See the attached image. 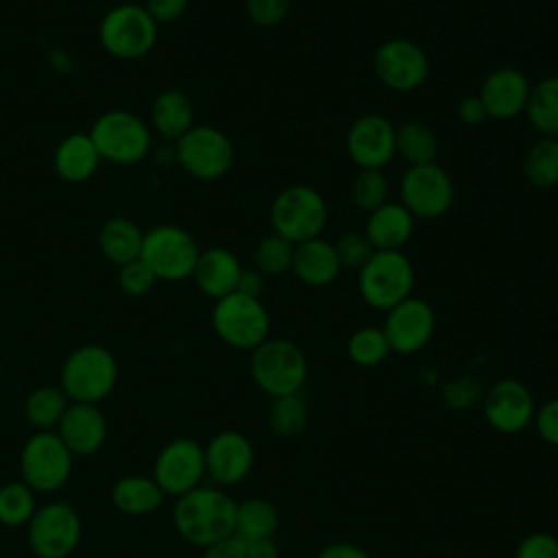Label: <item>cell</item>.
Segmentation results:
<instances>
[{
  "label": "cell",
  "mask_w": 558,
  "mask_h": 558,
  "mask_svg": "<svg viewBox=\"0 0 558 558\" xmlns=\"http://www.w3.org/2000/svg\"><path fill=\"white\" fill-rule=\"evenodd\" d=\"M238 504L220 488L196 486L177 497L172 521L177 532L196 547L222 541L235 530Z\"/></svg>",
  "instance_id": "obj_1"
},
{
  "label": "cell",
  "mask_w": 558,
  "mask_h": 558,
  "mask_svg": "<svg viewBox=\"0 0 558 558\" xmlns=\"http://www.w3.org/2000/svg\"><path fill=\"white\" fill-rule=\"evenodd\" d=\"M251 375L268 397L299 395L307 379V360L299 344L286 338H266L251 355Z\"/></svg>",
  "instance_id": "obj_2"
},
{
  "label": "cell",
  "mask_w": 558,
  "mask_h": 558,
  "mask_svg": "<svg viewBox=\"0 0 558 558\" xmlns=\"http://www.w3.org/2000/svg\"><path fill=\"white\" fill-rule=\"evenodd\" d=\"M118 381V362L102 344L74 349L61 366V390L72 403H98Z\"/></svg>",
  "instance_id": "obj_3"
},
{
  "label": "cell",
  "mask_w": 558,
  "mask_h": 558,
  "mask_svg": "<svg viewBox=\"0 0 558 558\" xmlns=\"http://www.w3.org/2000/svg\"><path fill=\"white\" fill-rule=\"evenodd\" d=\"M270 225L292 244L320 238L327 225V203L318 190L305 183L288 185L270 203Z\"/></svg>",
  "instance_id": "obj_4"
},
{
  "label": "cell",
  "mask_w": 558,
  "mask_h": 558,
  "mask_svg": "<svg viewBox=\"0 0 558 558\" xmlns=\"http://www.w3.org/2000/svg\"><path fill=\"white\" fill-rule=\"evenodd\" d=\"M157 22L144 4L124 2L111 7L98 26L100 46L122 61H133L148 54L157 44Z\"/></svg>",
  "instance_id": "obj_5"
},
{
  "label": "cell",
  "mask_w": 558,
  "mask_h": 558,
  "mask_svg": "<svg viewBox=\"0 0 558 558\" xmlns=\"http://www.w3.org/2000/svg\"><path fill=\"white\" fill-rule=\"evenodd\" d=\"M357 272L360 294L373 310L388 312L412 296L414 268L401 251H375Z\"/></svg>",
  "instance_id": "obj_6"
},
{
  "label": "cell",
  "mask_w": 558,
  "mask_h": 558,
  "mask_svg": "<svg viewBox=\"0 0 558 558\" xmlns=\"http://www.w3.org/2000/svg\"><path fill=\"white\" fill-rule=\"evenodd\" d=\"M211 325L225 344L240 351H253L268 338L270 316L257 296L233 292L216 301Z\"/></svg>",
  "instance_id": "obj_7"
},
{
  "label": "cell",
  "mask_w": 558,
  "mask_h": 558,
  "mask_svg": "<svg viewBox=\"0 0 558 558\" xmlns=\"http://www.w3.org/2000/svg\"><path fill=\"white\" fill-rule=\"evenodd\" d=\"M100 159L131 166L142 161L150 150V129L146 122L126 109H111L96 118L89 129Z\"/></svg>",
  "instance_id": "obj_8"
},
{
  "label": "cell",
  "mask_w": 558,
  "mask_h": 558,
  "mask_svg": "<svg viewBox=\"0 0 558 558\" xmlns=\"http://www.w3.org/2000/svg\"><path fill=\"white\" fill-rule=\"evenodd\" d=\"M201 248L190 231L177 225H157L144 231L142 262L157 281H183L194 275Z\"/></svg>",
  "instance_id": "obj_9"
},
{
  "label": "cell",
  "mask_w": 558,
  "mask_h": 558,
  "mask_svg": "<svg viewBox=\"0 0 558 558\" xmlns=\"http://www.w3.org/2000/svg\"><path fill=\"white\" fill-rule=\"evenodd\" d=\"M174 159L194 179L214 181L231 170L235 150L220 129L194 124L181 140H177Z\"/></svg>",
  "instance_id": "obj_10"
},
{
  "label": "cell",
  "mask_w": 558,
  "mask_h": 558,
  "mask_svg": "<svg viewBox=\"0 0 558 558\" xmlns=\"http://www.w3.org/2000/svg\"><path fill=\"white\" fill-rule=\"evenodd\" d=\"M74 456L54 432H37L31 436L20 456L22 482L35 493L59 490L72 473Z\"/></svg>",
  "instance_id": "obj_11"
},
{
  "label": "cell",
  "mask_w": 558,
  "mask_h": 558,
  "mask_svg": "<svg viewBox=\"0 0 558 558\" xmlns=\"http://www.w3.org/2000/svg\"><path fill=\"white\" fill-rule=\"evenodd\" d=\"M401 205L423 220H434L445 216L456 198V187L445 168L436 161L423 166H410L399 185Z\"/></svg>",
  "instance_id": "obj_12"
},
{
  "label": "cell",
  "mask_w": 558,
  "mask_h": 558,
  "mask_svg": "<svg viewBox=\"0 0 558 558\" xmlns=\"http://www.w3.org/2000/svg\"><path fill=\"white\" fill-rule=\"evenodd\" d=\"M26 527L28 545L37 558H68L81 541V519L68 501L37 508Z\"/></svg>",
  "instance_id": "obj_13"
},
{
  "label": "cell",
  "mask_w": 558,
  "mask_h": 558,
  "mask_svg": "<svg viewBox=\"0 0 558 558\" xmlns=\"http://www.w3.org/2000/svg\"><path fill=\"white\" fill-rule=\"evenodd\" d=\"M373 70L379 83L392 92H414L429 74V59L425 50L403 37L379 44L373 54Z\"/></svg>",
  "instance_id": "obj_14"
},
{
  "label": "cell",
  "mask_w": 558,
  "mask_h": 558,
  "mask_svg": "<svg viewBox=\"0 0 558 558\" xmlns=\"http://www.w3.org/2000/svg\"><path fill=\"white\" fill-rule=\"evenodd\" d=\"M205 475V449L192 438L170 440L155 458L153 480L163 495L181 497L201 486Z\"/></svg>",
  "instance_id": "obj_15"
},
{
  "label": "cell",
  "mask_w": 558,
  "mask_h": 558,
  "mask_svg": "<svg viewBox=\"0 0 558 558\" xmlns=\"http://www.w3.org/2000/svg\"><path fill=\"white\" fill-rule=\"evenodd\" d=\"M395 131L397 126L381 113L360 116L347 131L349 159L360 170H384L397 155Z\"/></svg>",
  "instance_id": "obj_16"
},
{
  "label": "cell",
  "mask_w": 558,
  "mask_h": 558,
  "mask_svg": "<svg viewBox=\"0 0 558 558\" xmlns=\"http://www.w3.org/2000/svg\"><path fill=\"white\" fill-rule=\"evenodd\" d=\"M436 316L427 301L418 296H408L386 312L384 336L395 353H416L421 351L434 333Z\"/></svg>",
  "instance_id": "obj_17"
},
{
  "label": "cell",
  "mask_w": 558,
  "mask_h": 558,
  "mask_svg": "<svg viewBox=\"0 0 558 558\" xmlns=\"http://www.w3.org/2000/svg\"><path fill=\"white\" fill-rule=\"evenodd\" d=\"M484 416L501 434H517L534 418V397L517 379H499L484 395Z\"/></svg>",
  "instance_id": "obj_18"
},
{
  "label": "cell",
  "mask_w": 558,
  "mask_h": 558,
  "mask_svg": "<svg viewBox=\"0 0 558 558\" xmlns=\"http://www.w3.org/2000/svg\"><path fill=\"white\" fill-rule=\"evenodd\" d=\"M203 449L205 475H209L218 486H233L242 482L253 469V445L244 434L235 429L218 432Z\"/></svg>",
  "instance_id": "obj_19"
},
{
  "label": "cell",
  "mask_w": 558,
  "mask_h": 558,
  "mask_svg": "<svg viewBox=\"0 0 558 558\" xmlns=\"http://www.w3.org/2000/svg\"><path fill=\"white\" fill-rule=\"evenodd\" d=\"M530 81L517 68H497L493 70L482 87L480 100L486 109V116L493 120H512L525 111L530 98Z\"/></svg>",
  "instance_id": "obj_20"
},
{
  "label": "cell",
  "mask_w": 558,
  "mask_h": 558,
  "mask_svg": "<svg viewBox=\"0 0 558 558\" xmlns=\"http://www.w3.org/2000/svg\"><path fill=\"white\" fill-rule=\"evenodd\" d=\"M57 434L72 456L96 453L107 438V421L96 403H72L57 425Z\"/></svg>",
  "instance_id": "obj_21"
},
{
  "label": "cell",
  "mask_w": 558,
  "mask_h": 558,
  "mask_svg": "<svg viewBox=\"0 0 558 558\" xmlns=\"http://www.w3.org/2000/svg\"><path fill=\"white\" fill-rule=\"evenodd\" d=\"M240 275H242V264L235 257V253L222 246H211L201 251L192 277L203 294L218 301L227 294L238 292Z\"/></svg>",
  "instance_id": "obj_22"
},
{
  "label": "cell",
  "mask_w": 558,
  "mask_h": 558,
  "mask_svg": "<svg viewBox=\"0 0 558 558\" xmlns=\"http://www.w3.org/2000/svg\"><path fill=\"white\" fill-rule=\"evenodd\" d=\"M299 281L312 288H325L333 283L342 270L336 248L323 238H312L301 244H294L292 268Z\"/></svg>",
  "instance_id": "obj_23"
},
{
  "label": "cell",
  "mask_w": 558,
  "mask_h": 558,
  "mask_svg": "<svg viewBox=\"0 0 558 558\" xmlns=\"http://www.w3.org/2000/svg\"><path fill=\"white\" fill-rule=\"evenodd\" d=\"M414 216L401 203H384L368 214L364 235L375 251H401L412 238Z\"/></svg>",
  "instance_id": "obj_24"
},
{
  "label": "cell",
  "mask_w": 558,
  "mask_h": 558,
  "mask_svg": "<svg viewBox=\"0 0 558 558\" xmlns=\"http://www.w3.org/2000/svg\"><path fill=\"white\" fill-rule=\"evenodd\" d=\"M100 153L89 137V133L76 131L63 137L54 150L52 163L57 174L68 183H83L87 181L100 163Z\"/></svg>",
  "instance_id": "obj_25"
},
{
  "label": "cell",
  "mask_w": 558,
  "mask_h": 558,
  "mask_svg": "<svg viewBox=\"0 0 558 558\" xmlns=\"http://www.w3.org/2000/svg\"><path fill=\"white\" fill-rule=\"evenodd\" d=\"M153 129L163 140H181L194 126V105L181 89L161 92L150 107Z\"/></svg>",
  "instance_id": "obj_26"
},
{
  "label": "cell",
  "mask_w": 558,
  "mask_h": 558,
  "mask_svg": "<svg viewBox=\"0 0 558 558\" xmlns=\"http://www.w3.org/2000/svg\"><path fill=\"white\" fill-rule=\"evenodd\" d=\"M142 244H144V231L131 218H124V216L109 218L98 233L100 253L118 268L133 259H140Z\"/></svg>",
  "instance_id": "obj_27"
},
{
  "label": "cell",
  "mask_w": 558,
  "mask_h": 558,
  "mask_svg": "<svg viewBox=\"0 0 558 558\" xmlns=\"http://www.w3.org/2000/svg\"><path fill=\"white\" fill-rule=\"evenodd\" d=\"M111 501L120 512L142 517L155 512L161 506L163 493L153 477L126 475L113 484Z\"/></svg>",
  "instance_id": "obj_28"
},
{
  "label": "cell",
  "mask_w": 558,
  "mask_h": 558,
  "mask_svg": "<svg viewBox=\"0 0 558 558\" xmlns=\"http://www.w3.org/2000/svg\"><path fill=\"white\" fill-rule=\"evenodd\" d=\"M277 527H279V512L268 499L251 497L238 504L233 534L244 543L272 538Z\"/></svg>",
  "instance_id": "obj_29"
},
{
  "label": "cell",
  "mask_w": 558,
  "mask_h": 558,
  "mask_svg": "<svg viewBox=\"0 0 558 558\" xmlns=\"http://www.w3.org/2000/svg\"><path fill=\"white\" fill-rule=\"evenodd\" d=\"M525 113L541 137L558 140V76H545L530 89Z\"/></svg>",
  "instance_id": "obj_30"
},
{
  "label": "cell",
  "mask_w": 558,
  "mask_h": 558,
  "mask_svg": "<svg viewBox=\"0 0 558 558\" xmlns=\"http://www.w3.org/2000/svg\"><path fill=\"white\" fill-rule=\"evenodd\" d=\"M395 150L410 166H423L436 161L438 140L436 133L425 122L412 120L395 131Z\"/></svg>",
  "instance_id": "obj_31"
},
{
  "label": "cell",
  "mask_w": 558,
  "mask_h": 558,
  "mask_svg": "<svg viewBox=\"0 0 558 558\" xmlns=\"http://www.w3.org/2000/svg\"><path fill=\"white\" fill-rule=\"evenodd\" d=\"M70 401L65 392L57 386H41L35 388L26 401H24V416L26 421L39 429V432H50L59 425L68 410Z\"/></svg>",
  "instance_id": "obj_32"
},
{
  "label": "cell",
  "mask_w": 558,
  "mask_h": 558,
  "mask_svg": "<svg viewBox=\"0 0 558 558\" xmlns=\"http://www.w3.org/2000/svg\"><path fill=\"white\" fill-rule=\"evenodd\" d=\"M523 174L530 185L547 190L558 185V140L541 137L534 142L523 161Z\"/></svg>",
  "instance_id": "obj_33"
},
{
  "label": "cell",
  "mask_w": 558,
  "mask_h": 558,
  "mask_svg": "<svg viewBox=\"0 0 558 558\" xmlns=\"http://www.w3.org/2000/svg\"><path fill=\"white\" fill-rule=\"evenodd\" d=\"M35 490L24 482L0 486V523L7 527L28 525L35 514Z\"/></svg>",
  "instance_id": "obj_34"
},
{
  "label": "cell",
  "mask_w": 558,
  "mask_h": 558,
  "mask_svg": "<svg viewBox=\"0 0 558 558\" xmlns=\"http://www.w3.org/2000/svg\"><path fill=\"white\" fill-rule=\"evenodd\" d=\"M390 353V344L379 327H360L347 342V355L357 366H377Z\"/></svg>",
  "instance_id": "obj_35"
},
{
  "label": "cell",
  "mask_w": 558,
  "mask_h": 558,
  "mask_svg": "<svg viewBox=\"0 0 558 558\" xmlns=\"http://www.w3.org/2000/svg\"><path fill=\"white\" fill-rule=\"evenodd\" d=\"M292 255L294 244L272 231L255 246V268L264 277H279L292 268Z\"/></svg>",
  "instance_id": "obj_36"
},
{
  "label": "cell",
  "mask_w": 558,
  "mask_h": 558,
  "mask_svg": "<svg viewBox=\"0 0 558 558\" xmlns=\"http://www.w3.org/2000/svg\"><path fill=\"white\" fill-rule=\"evenodd\" d=\"M268 421L277 436L294 438L307 425V408L299 395L277 397V399H272Z\"/></svg>",
  "instance_id": "obj_37"
},
{
  "label": "cell",
  "mask_w": 558,
  "mask_h": 558,
  "mask_svg": "<svg viewBox=\"0 0 558 558\" xmlns=\"http://www.w3.org/2000/svg\"><path fill=\"white\" fill-rule=\"evenodd\" d=\"M388 179L381 170H360L351 183V201L362 211H375L388 203Z\"/></svg>",
  "instance_id": "obj_38"
},
{
  "label": "cell",
  "mask_w": 558,
  "mask_h": 558,
  "mask_svg": "<svg viewBox=\"0 0 558 558\" xmlns=\"http://www.w3.org/2000/svg\"><path fill=\"white\" fill-rule=\"evenodd\" d=\"M333 248H336L340 266L342 268H353V270H360L371 259V255L375 253V248L371 246V242L364 235V231H347V233H342L333 242Z\"/></svg>",
  "instance_id": "obj_39"
},
{
  "label": "cell",
  "mask_w": 558,
  "mask_h": 558,
  "mask_svg": "<svg viewBox=\"0 0 558 558\" xmlns=\"http://www.w3.org/2000/svg\"><path fill=\"white\" fill-rule=\"evenodd\" d=\"M155 283H157V277L142 262V257L120 266V270H118V286L129 296H144L155 288Z\"/></svg>",
  "instance_id": "obj_40"
},
{
  "label": "cell",
  "mask_w": 558,
  "mask_h": 558,
  "mask_svg": "<svg viewBox=\"0 0 558 558\" xmlns=\"http://www.w3.org/2000/svg\"><path fill=\"white\" fill-rule=\"evenodd\" d=\"M290 2L292 0H244V9L255 26L272 28L283 22L290 11Z\"/></svg>",
  "instance_id": "obj_41"
},
{
  "label": "cell",
  "mask_w": 558,
  "mask_h": 558,
  "mask_svg": "<svg viewBox=\"0 0 558 558\" xmlns=\"http://www.w3.org/2000/svg\"><path fill=\"white\" fill-rule=\"evenodd\" d=\"M514 558H558V538L547 532H532L519 543Z\"/></svg>",
  "instance_id": "obj_42"
},
{
  "label": "cell",
  "mask_w": 558,
  "mask_h": 558,
  "mask_svg": "<svg viewBox=\"0 0 558 558\" xmlns=\"http://www.w3.org/2000/svg\"><path fill=\"white\" fill-rule=\"evenodd\" d=\"M534 425L545 442L558 447V397L549 399L538 408V412H534Z\"/></svg>",
  "instance_id": "obj_43"
},
{
  "label": "cell",
  "mask_w": 558,
  "mask_h": 558,
  "mask_svg": "<svg viewBox=\"0 0 558 558\" xmlns=\"http://www.w3.org/2000/svg\"><path fill=\"white\" fill-rule=\"evenodd\" d=\"M187 4L190 0H144V9L157 24L179 20L185 13Z\"/></svg>",
  "instance_id": "obj_44"
},
{
  "label": "cell",
  "mask_w": 558,
  "mask_h": 558,
  "mask_svg": "<svg viewBox=\"0 0 558 558\" xmlns=\"http://www.w3.org/2000/svg\"><path fill=\"white\" fill-rule=\"evenodd\" d=\"M201 558H246V543L235 534L203 547Z\"/></svg>",
  "instance_id": "obj_45"
},
{
  "label": "cell",
  "mask_w": 558,
  "mask_h": 558,
  "mask_svg": "<svg viewBox=\"0 0 558 558\" xmlns=\"http://www.w3.org/2000/svg\"><path fill=\"white\" fill-rule=\"evenodd\" d=\"M458 120L469 124V126H475V124H482L488 116H486V109L480 100L477 94H471V96H464L460 102H458Z\"/></svg>",
  "instance_id": "obj_46"
},
{
  "label": "cell",
  "mask_w": 558,
  "mask_h": 558,
  "mask_svg": "<svg viewBox=\"0 0 558 558\" xmlns=\"http://www.w3.org/2000/svg\"><path fill=\"white\" fill-rule=\"evenodd\" d=\"M316 558H371V554L353 543H331L323 547Z\"/></svg>",
  "instance_id": "obj_47"
},
{
  "label": "cell",
  "mask_w": 558,
  "mask_h": 558,
  "mask_svg": "<svg viewBox=\"0 0 558 558\" xmlns=\"http://www.w3.org/2000/svg\"><path fill=\"white\" fill-rule=\"evenodd\" d=\"M475 390H477V386H475L473 379H469V377H462V379H458V381H451V384L447 386L449 403L460 405V399H464V405H471L473 399H475Z\"/></svg>",
  "instance_id": "obj_48"
},
{
  "label": "cell",
  "mask_w": 558,
  "mask_h": 558,
  "mask_svg": "<svg viewBox=\"0 0 558 558\" xmlns=\"http://www.w3.org/2000/svg\"><path fill=\"white\" fill-rule=\"evenodd\" d=\"M264 275L257 268H242L240 281H238V292L248 294V296H257L264 292Z\"/></svg>",
  "instance_id": "obj_49"
},
{
  "label": "cell",
  "mask_w": 558,
  "mask_h": 558,
  "mask_svg": "<svg viewBox=\"0 0 558 558\" xmlns=\"http://www.w3.org/2000/svg\"><path fill=\"white\" fill-rule=\"evenodd\" d=\"M246 558H279V549L272 538L246 543Z\"/></svg>",
  "instance_id": "obj_50"
}]
</instances>
